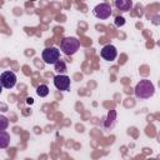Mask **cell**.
Returning a JSON list of instances; mask_svg holds the SVG:
<instances>
[{"label": "cell", "mask_w": 160, "mask_h": 160, "mask_svg": "<svg viewBox=\"0 0 160 160\" xmlns=\"http://www.w3.org/2000/svg\"><path fill=\"white\" fill-rule=\"evenodd\" d=\"M36 94H38L40 98L48 96V95H49V88H48V85H45V84L39 85V86L36 88Z\"/></svg>", "instance_id": "11"}, {"label": "cell", "mask_w": 160, "mask_h": 160, "mask_svg": "<svg viewBox=\"0 0 160 160\" xmlns=\"http://www.w3.org/2000/svg\"><path fill=\"white\" fill-rule=\"evenodd\" d=\"M114 22H115V25H116L118 28H120V26H122V25L125 24V19H124L122 16H116Z\"/></svg>", "instance_id": "13"}, {"label": "cell", "mask_w": 160, "mask_h": 160, "mask_svg": "<svg viewBox=\"0 0 160 160\" xmlns=\"http://www.w3.org/2000/svg\"><path fill=\"white\" fill-rule=\"evenodd\" d=\"M92 12H94V15L98 18V19H108V18H110V15H111V6H110V4H108V2H101V4H98L95 8H94V10H92Z\"/></svg>", "instance_id": "4"}, {"label": "cell", "mask_w": 160, "mask_h": 160, "mask_svg": "<svg viewBox=\"0 0 160 160\" xmlns=\"http://www.w3.org/2000/svg\"><path fill=\"white\" fill-rule=\"evenodd\" d=\"M80 48V41L74 36H66L60 42V49L65 55H74Z\"/></svg>", "instance_id": "2"}, {"label": "cell", "mask_w": 160, "mask_h": 160, "mask_svg": "<svg viewBox=\"0 0 160 160\" xmlns=\"http://www.w3.org/2000/svg\"><path fill=\"white\" fill-rule=\"evenodd\" d=\"M115 120H116V111H115V110H110V111L108 112V118H106V120H105V122H104V128H105L106 130L114 128Z\"/></svg>", "instance_id": "9"}, {"label": "cell", "mask_w": 160, "mask_h": 160, "mask_svg": "<svg viewBox=\"0 0 160 160\" xmlns=\"http://www.w3.org/2000/svg\"><path fill=\"white\" fill-rule=\"evenodd\" d=\"M28 102H29V104H32V99H31V98H29V99H28Z\"/></svg>", "instance_id": "15"}, {"label": "cell", "mask_w": 160, "mask_h": 160, "mask_svg": "<svg viewBox=\"0 0 160 160\" xmlns=\"http://www.w3.org/2000/svg\"><path fill=\"white\" fill-rule=\"evenodd\" d=\"M41 58L45 61V64L55 65L60 60V50H58L56 48H46L42 50Z\"/></svg>", "instance_id": "3"}, {"label": "cell", "mask_w": 160, "mask_h": 160, "mask_svg": "<svg viewBox=\"0 0 160 160\" xmlns=\"http://www.w3.org/2000/svg\"><path fill=\"white\" fill-rule=\"evenodd\" d=\"M9 140H10L9 134L5 130H1L0 131V148L1 149H5L8 146V144H9Z\"/></svg>", "instance_id": "10"}, {"label": "cell", "mask_w": 160, "mask_h": 160, "mask_svg": "<svg viewBox=\"0 0 160 160\" xmlns=\"http://www.w3.org/2000/svg\"><path fill=\"white\" fill-rule=\"evenodd\" d=\"M114 5L122 12H126L129 10H131L132 8V1L131 0H115Z\"/></svg>", "instance_id": "8"}, {"label": "cell", "mask_w": 160, "mask_h": 160, "mask_svg": "<svg viewBox=\"0 0 160 160\" xmlns=\"http://www.w3.org/2000/svg\"><path fill=\"white\" fill-rule=\"evenodd\" d=\"M0 84L4 89H11L16 84V75L12 71H4L0 75Z\"/></svg>", "instance_id": "5"}, {"label": "cell", "mask_w": 160, "mask_h": 160, "mask_svg": "<svg viewBox=\"0 0 160 160\" xmlns=\"http://www.w3.org/2000/svg\"><path fill=\"white\" fill-rule=\"evenodd\" d=\"M100 55H101V58L104 59V60H106V61H112V60H115L116 59V56H118V50H116V48L114 46V45H105L102 49H101V51H100Z\"/></svg>", "instance_id": "7"}, {"label": "cell", "mask_w": 160, "mask_h": 160, "mask_svg": "<svg viewBox=\"0 0 160 160\" xmlns=\"http://www.w3.org/2000/svg\"><path fill=\"white\" fill-rule=\"evenodd\" d=\"M0 122H1V126H0V130H5L6 126H8V119L5 116H0Z\"/></svg>", "instance_id": "14"}, {"label": "cell", "mask_w": 160, "mask_h": 160, "mask_svg": "<svg viewBox=\"0 0 160 160\" xmlns=\"http://www.w3.org/2000/svg\"><path fill=\"white\" fill-rule=\"evenodd\" d=\"M54 68H55V71L56 72H59V74H62V72H66V64H65V61L64 60H59L55 65H54Z\"/></svg>", "instance_id": "12"}, {"label": "cell", "mask_w": 160, "mask_h": 160, "mask_svg": "<svg viewBox=\"0 0 160 160\" xmlns=\"http://www.w3.org/2000/svg\"><path fill=\"white\" fill-rule=\"evenodd\" d=\"M148 160H158V159H155V158H149Z\"/></svg>", "instance_id": "16"}, {"label": "cell", "mask_w": 160, "mask_h": 160, "mask_svg": "<svg viewBox=\"0 0 160 160\" xmlns=\"http://www.w3.org/2000/svg\"><path fill=\"white\" fill-rule=\"evenodd\" d=\"M54 85H55V88H56L58 90H60V91H66V90L70 89V78L66 76V75L59 74V75H56V76L54 78Z\"/></svg>", "instance_id": "6"}, {"label": "cell", "mask_w": 160, "mask_h": 160, "mask_svg": "<svg viewBox=\"0 0 160 160\" xmlns=\"http://www.w3.org/2000/svg\"><path fill=\"white\" fill-rule=\"evenodd\" d=\"M134 91H135V96L136 98H139V99H149V98H151L154 95L155 88H154V84L150 80L142 79L136 84Z\"/></svg>", "instance_id": "1"}]
</instances>
